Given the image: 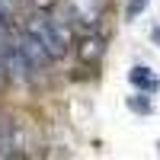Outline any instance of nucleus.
Returning a JSON list of instances; mask_svg holds the SVG:
<instances>
[{
    "mask_svg": "<svg viewBox=\"0 0 160 160\" xmlns=\"http://www.w3.org/2000/svg\"><path fill=\"white\" fill-rule=\"evenodd\" d=\"M68 10H71V16L80 19L83 26L99 22V3L96 0H68Z\"/></svg>",
    "mask_w": 160,
    "mask_h": 160,
    "instance_id": "2",
    "label": "nucleus"
},
{
    "mask_svg": "<svg viewBox=\"0 0 160 160\" xmlns=\"http://www.w3.org/2000/svg\"><path fill=\"white\" fill-rule=\"evenodd\" d=\"M128 106H131L135 112H141V115H148V112H151V99H144V96H131Z\"/></svg>",
    "mask_w": 160,
    "mask_h": 160,
    "instance_id": "5",
    "label": "nucleus"
},
{
    "mask_svg": "<svg viewBox=\"0 0 160 160\" xmlns=\"http://www.w3.org/2000/svg\"><path fill=\"white\" fill-rule=\"evenodd\" d=\"M77 55L83 58L87 64L96 61V58L102 55V42H99V38H83V42H80V48H77Z\"/></svg>",
    "mask_w": 160,
    "mask_h": 160,
    "instance_id": "4",
    "label": "nucleus"
},
{
    "mask_svg": "<svg viewBox=\"0 0 160 160\" xmlns=\"http://www.w3.org/2000/svg\"><path fill=\"white\" fill-rule=\"evenodd\" d=\"M26 29H29V35L35 38L38 45H45V51L51 58H61L64 51H68V45H71L68 42V32H64L55 19H48V16H35Z\"/></svg>",
    "mask_w": 160,
    "mask_h": 160,
    "instance_id": "1",
    "label": "nucleus"
},
{
    "mask_svg": "<svg viewBox=\"0 0 160 160\" xmlns=\"http://www.w3.org/2000/svg\"><path fill=\"white\" fill-rule=\"evenodd\" d=\"M148 7V0H128V7H125V16L128 19H135V16H141V10Z\"/></svg>",
    "mask_w": 160,
    "mask_h": 160,
    "instance_id": "6",
    "label": "nucleus"
},
{
    "mask_svg": "<svg viewBox=\"0 0 160 160\" xmlns=\"http://www.w3.org/2000/svg\"><path fill=\"white\" fill-rule=\"evenodd\" d=\"M154 42L160 45V26H157V29H154Z\"/></svg>",
    "mask_w": 160,
    "mask_h": 160,
    "instance_id": "8",
    "label": "nucleus"
},
{
    "mask_svg": "<svg viewBox=\"0 0 160 160\" xmlns=\"http://www.w3.org/2000/svg\"><path fill=\"white\" fill-rule=\"evenodd\" d=\"M128 80H131V83H135L138 90H144V93H157V90H160V80H157V74H154L151 68H144V64L131 68Z\"/></svg>",
    "mask_w": 160,
    "mask_h": 160,
    "instance_id": "3",
    "label": "nucleus"
},
{
    "mask_svg": "<svg viewBox=\"0 0 160 160\" xmlns=\"http://www.w3.org/2000/svg\"><path fill=\"white\" fill-rule=\"evenodd\" d=\"M13 13V0H0V19H7Z\"/></svg>",
    "mask_w": 160,
    "mask_h": 160,
    "instance_id": "7",
    "label": "nucleus"
}]
</instances>
